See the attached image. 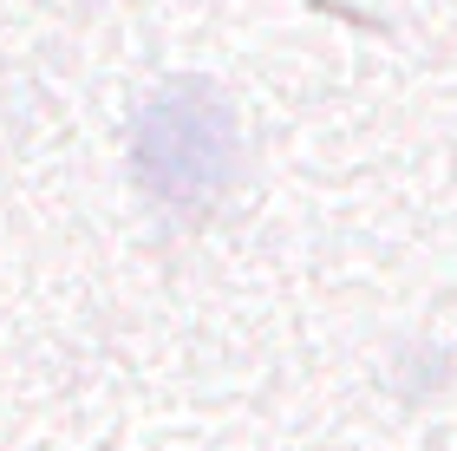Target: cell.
<instances>
[{
    "label": "cell",
    "mask_w": 457,
    "mask_h": 451,
    "mask_svg": "<svg viewBox=\"0 0 457 451\" xmlns=\"http://www.w3.org/2000/svg\"><path fill=\"white\" fill-rule=\"evenodd\" d=\"M131 171L170 210H196L228 190L236 131H228L222 98L203 79H177V86L144 98V112L131 118Z\"/></svg>",
    "instance_id": "1"
}]
</instances>
